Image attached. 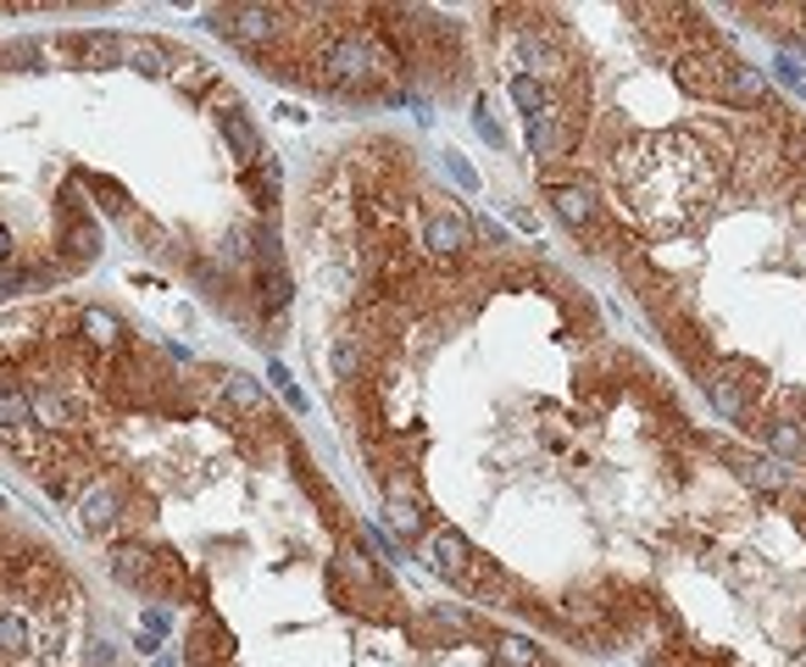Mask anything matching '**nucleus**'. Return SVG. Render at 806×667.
<instances>
[{"label": "nucleus", "instance_id": "1", "mask_svg": "<svg viewBox=\"0 0 806 667\" xmlns=\"http://www.w3.org/2000/svg\"><path fill=\"white\" fill-rule=\"evenodd\" d=\"M424 556H429V567L440 573V578H451L457 589H473V545L457 534V529H435L429 540H424Z\"/></svg>", "mask_w": 806, "mask_h": 667}, {"label": "nucleus", "instance_id": "2", "mask_svg": "<svg viewBox=\"0 0 806 667\" xmlns=\"http://www.w3.org/2000/svg\"><path fill=\"white\" fill-rule=\"evenodd\" d=\"M424 245L435 250V256H457V250H468L473 245V223L457 212V206H429L424 212Z\"/></svg>", "mask_w": 806, "mask_h": 667}, {"label": "nucleus", "instance_id": "3", "mask_svg": "<svg viewBox=\"0 0 806 667\" xmlns=\"http://www.w3.org/2000/svg\"><path fill=\"white\" fill-rule=\"evenodd\" d=\"M217 34H228L234 45L256 51V45H267L278 34V12H267V7H228V12H217Z\"/></svg>", "mask_w": 806, "mask_h": 667}, {"label": "nucleus", "instance_id": "4", "mask_svg": "<svg viewBox=\"0 0 806 667\" xmlns=\"http://www.w3.org/2000/svg\"><path fill=\"white\" fill-rule=\"evenodd\" d=\"M123 523V490L112 479H95L84 495H79V529L84 534H112Z\"/></svg>", "mask_w": 806, "mask_h": 667}, {"label": "nucleus", "instance_id": "5", "mask_svg": "<svg viewBox=\"0 0 806 667\" xmlns=\"http://www.w3.org/2000/svg\"><path fill=\"white\" fill-rule=\"evenodd\" d=\"M217 129H223V140H228V151L239 156V167H245V173H251L256 162H267V151H262V134H256V123H251V117H245V112H239L234 101L223 106Z\"/></svg>", "mask_w": 806, "mask_h": 667}, {"label": "nucleus", "instance_id": "6", "mask_svg": "<svg viewBox=\"0 0 806 667\" xmlns=\"http://www.w3.org/2000/svg\"><path fill=\"white\" fill-rule=\"evenodd\" d=\"M384 517H389V529L395 534H424V501L407 490V484H400V479H389V501H384Z\"/></svg>", "mask_w": 806, "mask_h": 667}, {"label": "nucleus", "instance_id": "7", "mask_svg": "<svg viewBox=\"0 0 806 667\" xmlns=\"http://www.w3.org/2000/svg\"><path fill=\"white\" fill-rule=\"evenodd\" d=\"M123 62L140 68V73H167V79H173V68H178V57H173L162 40H123Z\"/></svg>", "mask_w": 806, "mask_h": 667}, {"label": "nucleus", "instance_id": "8", "mask_svg": "<svg viewBox=\"0 0 806 667\" xmlns=\"http://www.w3.org/2000/svg\"><path fill=\"white\" fill-rule=\"evenodd\" d=\"M79 328H84V340L90 346H101V351H123V322L112 317V311H101V306H90V311H79Z\"/></svg>", "mask_w": 806, "mask_h": 667}, {"label": "nucleus", "instance_id": "9", "mask_svg": "<svg viewBox=\"0 0 806 667\" xmlns=\"http://www.w3.org/2000/svg\"><path fill=\"white\" fill-rule=\"evenodd\" d=\"M717 101H734V106H762V101H767V84H762V73H756V68H728V79H723Z\"/></svg>", "mask_w": 806, "mask_h": 667}, {"label": "nucleus", "instance_id": "10", "mask_svg": "<svg viewBox=\"0 0 806 667\" xmlns=\"http://www.w3.org/2000/svg\"><path fill=\"white\" fill-rule=\"evenodd\" d=\"M529 151L534 156H568L573 151V129H562V123H551L540 112V117H529Z\"/></svg>", "mask_w": 806, "mask_h": 667}, {"label": "nucleus", "instance_id": "11", "mask_svg": "<svg viewBox=\"0 0 806 667\" xmlns=\"http://www.w3.org/2000/svg\"><path fill=\"white\" fill-rule=\"evenodd\" d=\"M551 206H557V217H562L568 228H590V223H595V195H590V189L562 184V189H551Z\"/></svg>", "mask_w": 806, "mask_h": 667}, {"label": "nucleus", "instance_id": "12", "mask_svg": "<svg viewBox=\"0 0 806 667\" xmlns=\"http://www.w3.org/2000/svg\"><path fill=\"white\" fill-rule=\"evenodd\" d=\"M34 645H45V639L34 634V623L23 612H0V650H7V656H29Z\"/></svg>", "mask_w": 806, "mask_h": 667}, {"label": "nucleus", "instance_id": "13", "mask_svg": "<svg viewBox=\"0 0 806 667\" xmlns=\"http://www.w3.org/2000/svg\"><path fill=\"white\" fill-rule=\"evenodd\" d=\"M723 79H728V68L723 62H679V84L690 90V95H717L723 90Z\"/></svg>", "mask_w": 806, "mask_h": 667}, {"label": "nucleus", "instance_id": "14", "mask_svg": "<svg viewBox=\"0 0 806 667\" xmlns=\"http://www.w3.org/2000/svg\"><path fill=\"white\" fill-rule=\"evenodd\" d=\"M361 334H334V346H328V368L334 379H361Z\"/></svg>", "mask_w": 806, "mask_h": 667}, {"label": "nucleus", "instance_id": "15", "mask_svg": "<svg viewBox=\"0 0 806 667\" xmlns=\"http://www.w3.org/2000/svg\"><path fill=\"white\" fill-rule=\"evenodd\" d=\"M68 51L84 62H123V34H73Z\"/></svg>", "mask_w": 806, "mask_h": 667}, {"label": "nucleus", "instance_id": "16", "mask_svg": "<svg viewBox=\"0 0 806 667\" xmlns=\"http://www.w3.org/2000/svg\"><path fill=\"white\" fill-rule=\"evenodd\" d=\"M728 462H734V473H739L751 490H778V484H784V473H778L773 462L751 456V451H728Z\"/></svg>", "mask_w": 806, "mask_h": 667}, {"label": "nucleus", "instance_id": "17", "mask_svg": "<svg viewBox=\"0 0 806 667\" xmlns=\"http://www.w3.org/2000/svg\"><path fill=\"white\" fill-rule=\"evenodd\" d=\"M496 661L501 667H545V650L534 639H523V634H501L496 639Z\"/></svg>", "mask_w": 806, "mask_h": 667}, {"label": "nucleus", "instance_id": "18", "mask_svg": "<svg viewBox=\"0 0 806 667\" xmlns=\"http://www.w3.org/2000/svg\"><path fill=\"white\" fill-rule=\"evenodd\" d=\"M217 390H223L239 412H262V407H267V396H262L251 379H239V373H223V379H217Z\"/></svg>", "mask_w": 806, "mask_h": 667}, {"label": "nucleus", "instance_id": "19", "mask_svg": "<svg viewBox=\"0 0 806 667\" xmlns=\"http://www.w3.org/2000/svg\"><path fill=\"white\" fill-rule=\"evenodd\" d=\"M767 445H773V451H778L784 462H806V434H800L795 423H773Z\"/></svg>", "mask_w": 806, "mask_h": 667}, {"label": "nucleus", "instance_id": "20", "mask_svg": "<svg viewBox=\"0 0 806 667\" xmlns=\"http://www.w3.org/2000/svg\"><path fill=\"white\" fill-rule=\"evenodd\" d=\"M706 396H712V407H717L723 418H739V407H745V396H739L728 379H712V384H706Z\"/></svg>", "mask_w": 806, "mask_h": 667}, {"label": "nucleus", "instance_id": "21", "mask_svg": "<svg viewBox=\"0 0 806 667\" xmlns=\"http://www.w3.org/2000/svg\"><path fill=\"white\" fill-rule=\"evenodd\" d=\"M173 84H178V90H201V84H212V73H206V62L184 57V62L173 68Z\"/></svg>", "mask_w": 806, "mask_h": 667}, {"label": "nucleus", "instance_id": "22", "mask_svg": "<svg viewBox=\"0 0 806 667\" xmlns=\"http://www.w3.org/2000/svg\"><path fill=\"white\" fill-rule=\"evenodd\" d=\"M512 101H518L529 117H540V106H545V90H540L534 79H512Z\"/></svg>", "mask_w": 806, "mask_h": 667}, {"label": "nucleus", "instance_id": "23", "mask_svg": "<svg viewBox=\"0 0 806 667\" xmlns=\"http://www.w3.org/2000/svg\"><path fill=\"white\" fill-rule=\"evenodd\" d=\"M273 384H278V396H284V401H289V407H295V412H300V407H306V396H300V390H295V384H289V373H284V368H273Z\"/></svg>", "mask_w": 806, "mask_h": 667}, {"label": "nucleus", "instance_id": "24", "mask_svg": "<svg viewBox=\"0 0 806 667\" xmlns=\"http://www.w3.org/2000/svg\"><path fill=\"white\" fill-rule=\"evenodd\" d=\"M12 256H18V234L0 223V261H12Z\"/></svg>", "mask_w": 806, "mask_h": 667}, {"label": "nucleus", "instance_id": "25", "mask_svg": "<svg viewBox=\"0 0 806 667\" xmlns=\"http://www.w3.org/2000/svg\"><path fill=\"white\" fill-rule=\"evenodd\" d=\"M479 134H484V140H490V145H501V140H507V134H501V129H496V123H490V117H484V106H479Z\"/></svg>", "mask_w": 806, "mask_h": 667}, {"label": "nucleus", "instance_id": "26", "mask_svg": "<svg viewBox=\"0 0 806 667\" xmlns=\"http://www.w3.org/2000/svg\"><path fill=\"white\" fill-rule=\"evenodd\" d=\"M451 173H457V184H468V189H473V184H479V178H473V167H468V162H462V156H451Z\"/></svg>", "mask_w": 806, "mask_h": 667}]
</instances>
